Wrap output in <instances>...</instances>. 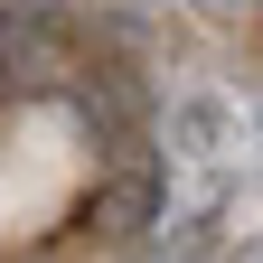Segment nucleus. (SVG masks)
<instances>
[{
  "label": "nucleus",
  "mask_w": 263,
  "mask_h": 263,
  "mask_svg": "<svg viewBox=\"0 0 263 263\" xmlns=\"http://www.w3.org/2000/svg\"><path fill=\"white\" fill-rule=\"evenodd\" d=\"M160 207H170V160H141V170L113 188L104 226H113V235H151V226H160Z\"/></svg>",
  "instance_id": "f03ea898"
},
{
  "label": "nucleus",
  "mask_w": 263,
  "mask_h": 263,
  "mask_svg": "<svg viewBox=\"0 0 263 263\" xmlns=\"http://www.w3.org/2000/svg\"><path fill=\"white\" fill-rule=\"evenodd\" d=\"M188 10H197V19H216V28H235V19L254 10V0H188Z\"/></svg>",
  "instance_id": "7ed1b4c3"
},
{
  "label": "nucleus",
  "mask_w": 263,
  "mask_h": 263,
  "mask_svg": "<svg viewBox=\"0 0 263 263\" xmlns=\"http://www.w3.org/2000/svg\"><path fill=\"white\" fill-rule=\"evenodd\" d=\"M226 141H235V104L226 94H179L170 104V122H160V160L170 170H207V160H226Z\"/></svg>",
  "instance_id": "f257e3e1"
}]
</instances>
